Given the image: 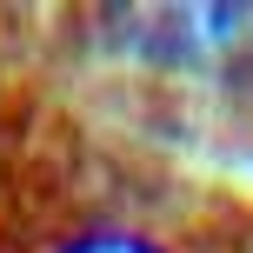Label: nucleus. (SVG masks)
<instances>
[{"instance_id": "nucleus-1", "label": "nucleus", "mask_w": 253, "mask_h": 253, "mask_svg": "<svg viewBox=\"0 0 253 253\" xmlns=\"http://www.w3.org/2000/svg\"><path fill=\"white\" fill-rule=\"evenodd\" d=\"M60 253H160V247L140 240V233H80V240H67Z\"/></svg>"}]
</instances>
